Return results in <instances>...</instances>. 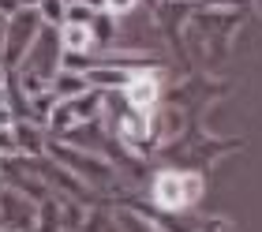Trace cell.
<instances>
[{
  "instance_id": "cell-1",
  "label": "cell",
  "mask_w": 262,
  "mask_h": 232,
  "mask_svg": "<svg viewBox=\"0 0 262 232\" xmlns=\"http://www.w3.org/2000/svg\"><path fill=\"white\" fill-rule=\"evenodd\" d=\"M202 173L199 168H165V173L154 176L150 184V199L161 214H184L199 206L202 199Z\"/></svg>"
},
{
  "instance_id": "cell-2",
  "label": "cell",
  "mask_w": 262,
  "mask_h": 232,
  "mask_svg": "<svg viewBox=\"0 0 262 232\" xmlns=\"http://www.w3.org/2000/svg\"><path fill=\"white\" fill-rule=\"evenodd\" d=\"M45 154H49L60 168H68L75 180H82L86 187H98V184H109V180H113V165L105 161L101 154L75 150V146H68V142H60V139H49Z\"/></svg>"
},
{
  "instance_id": "cell-3",
  "label": "cell",
  "mask_w": 262,
  "mask_h": 232,
  "mask_svg": "<svg viewBox=\"0 0 262 232\" xmlns=\"http://www.w3.org/2000/svg\"><path fill=\"white\" fill-rule=\"evenodd\" d=\"M38 30H41V15L38 11H27V8H19L15 15L4 23V60H0L4 71H15L23 64V56L30 53Z\"/></svg>"
},
{
  "instance_id": "cell-4",
  "label": "cell",
  "mask_w": 262,
  "mask_h": 232,
  "mask_svg": "<svg viewBox=\"0 0 262 232\" xmlns=\"http://www.w3.org/2000/svg\"><path fill=\"white\" fill-rule=\"evenodd\" d=\"M161 87H165V71L154 68V64H146V68L131 71V79H127V87L120 90V97L135 109V113L150 116L154 109L161 105Z\"/></svg>"
},
{
  "instance_id": "cell-5",
  "label": "cell",
  "mask_w": 262,
  "mask_h": 232,
  "mask_svg": "<svg viewBox=\"0 0 262 232\" xmlns=\"http://www.w3.org/2000/svg\"><path fill=\"white\" fill-rule=\"evenodd\" d=\"M15 71H23V75H41V79L53 82V75L60 71V38H56L53 27H41V30H38L30 53L23 56V64H19Z\"/></svg>"
},
{
  "instance_id": "cell-6",
  "label": "cell",
  "mask_w": 262,
  "mask_h": 232,
  "mask_svg": "<svg viewBox=\"0 0 262 232\" xmlns=\"http://www.w3.org/2000/svg\"><path fill=\"white\" fill-rule=\"evenodd\" d=\"M49 90L56 94V101H71V97L86 94V90H90V82H86V75H82V71H64V68H60V71L53 75Z\"/></svg>"
},
{
  "instance_id": "cell-7",
  "label": "cell",
  "mask_w": 262,
  "mask_h": 232,
  "mask_svg": "<svg viewBox=\"0 0 262 232\" xmlns=\"http://www.w3.org/2000/svg\"><path fill=\"white\" fill-rule=\"evenodd\" d=\"M56 38H60V53H98L94 38H90V27L64 23V27H56Z\"/></svg>"
},
{
  "instance_id": "cell-8",
  "label": "cell",
  "mask_w": 262,
  "mask_h": 232,
  "mask_svg": "<svg viewBox=\"0 0 262 232\" xmlns=\"http://www.w3.org/2000/svg\"><path fill=\"white\" fill-rule=\"evenodd\" d=\"M90 38H94V49H113V41H116V19L113 15H105V11H98L90 23Z\"/></svg>"
},
{
  "instance_id": "cell-9",
  "label": "cell",
  "mask_w": 262,
  "mask_h": 232,
  "mask_svg": "<svg viewBox=\"0 0 262 232\" xmlns=\"http://www.w3.org/2000/svg\"><path fill=\"white\" fill-rule=\"evenodd\" d=\"M64 11H68V4H64V0H41V4H38V15H41V27H60V23H64Z\"/></svg>"
},
{
  "instance_id": "cell-10",
  "label": "cell",
  "mask_w": 262,
  "mask_h": 232,
  "mask_svg": "<svg viewBox=\"0 0 262 232\" xmlns=\"http://www.w3.org/2000/svg\"><path fill=\"white\" fill-rule=\"evenodd\" d=\"M142 4L139 0H105V15H113V19H124L131 15V11H139Z\"/></svg>"
},
{
  "instance_id": "cell-11",
  "label": "cell",
  "mask_w": 262,
  "mask_h": 232,
  "mask_svg": "<svg viewBox=\"0 0 262 232\" xmlns=\"http://www.w3.org/2000/svg\"><path fill=\"white\" fill-rule=\"evenodd\" d=\"M195 8H206V11H244L247 0H199Z\"/></svg>"
},
{
  "instance_id": "cell-12",
  "label": "cell",
  "mask_w": 262,
  "mask_h": 232,
  "mask_svg": "<svg viewBox=\"0 0 262 232\" xmlns=\"http://www.w3.org/2000/svg\"><path fill=\"white\" fill-rule=\"evenodd\" d=\"M15 11H19V0H0V15L4 19H11Z\"/></svg>"
},
{
  "instance_id": "cell-13",
  "label": "cell",
  "mask_w": 262,
  "mask_h": 232,
  "mask_svg": "<svg viewBox=\"0 0 262 232\" xmlns=\"http://www.w3.org/2000/svg\"><path fill=\"white\" fill-rule=\"evenodd\" d=\"M82 4H86L90 11H105V0H82Z\"/></svg>"
},
{
  "instance_id": "cell-14",
  "label": "cell",
  "mask_w": 262,
  "mask_h": 232,
  "mask_svg": "<svg viewBox=\"0 0 262 232\" xmlns=\"http://www.w3.org/2000/svg\"><path fill=\"white\" fill-rule=\"evenodd\" d=\"M41 0H19V8H27V11H38Z\"/></svg>"
},
{
  "instance_id": "cell-15",
  "label": "cell",
  "mask_w": 262,
  "mask_h": 232,
  "mask_svg": "<svg viewBox=\"0 0 262 232\" xmlns=\"http://www.w3.org/2000/svg\"><path fill=\"white\" fill-rule=\"evenodd\" d=\"M180 4H191V8H195V4H199V0H180Z\"/></svg>"
},
{
  "instance_id": "cell-16",
  "label": "cell",
  "mask_w": 262,
  "mask_h": 232,
  "mask_svg": "<svg viewBox=\"0 0 262 232\" xmlns=\"http://www.w3.org/2000/svg\"><path fill=\"white\" fill-rule=\"evenodd\" d=\"M64 4H82V0H64Z\"/></svg>"
},
{
  "instance_id": "cell-17",
  "label": "cell",
  "mask_w": 262,
  "mask_h": 232,
  "mask_svg": "<svg viewBox=\"0 0 262 232\" xmlns=\"http://www.w3.org/2000/svg\"><path fill=\"white\" fill-rule=\"evenodd\" d=\"M4 75H8V71H4V68H0V82H4Z\"/></svg>"
}]
</instances>
